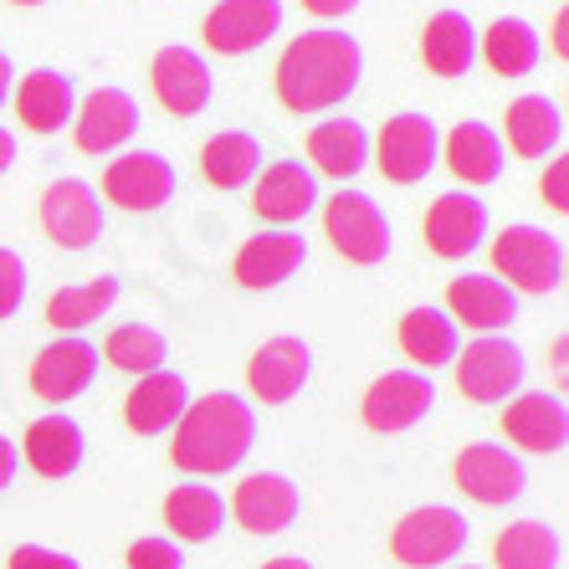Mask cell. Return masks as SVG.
<instances>
[{
    "label": "cell",
    "instance_id": "obj_1",
    "mask_svg": "<svg viewBox=\"0 0 569 569\" xmlns=\"http://www.w3.org/2000/svg\"><path fill=\"white\" fill-rule=\"evenodd\" d=\"M359 72H365L359 41L349 31L318 27V31H303L298 41H288L272 82H278V98L292 113H323V108H339L355 93Z\"/></svg>",
    "mask_w": 569,
    "mask_h": 569
},
{
    "label": "cell",
    "instance_id": "obj_2",
    "mask_svg": "<svg viewBox=\"0 0 569 569\" xmlns=\"http://www.w3.org/2000/svg\"><path fill=\"white\" fill-rule=\"evenodd\" d=\"M180 431H174V467L180 472H231V467L247 462V451H252V437H257V421H252V406L231 390H216V396L196 400L186 406L180 416Z\"/></svg>",
    "mask_w": 569,
    "mask_h": 569
},
{
    "label": "cell",
    "instance_id": "obj_3",
    "mask_svg": "<svg viewBox=\"0 0 569 569\" xmlns=\"http://www.w3.org/2000/svg\"><path fill=\"white\" fill-rule=\"evenodd\" d=\"M492 267L523 292H555L565 282V241L539 226H503L492 241Z\"/></svg>",
    "mask_w": 569,
    "mask_h": 569
},
{
    "label": "cell",
    "instance_id": "obj_4",
    "mask_svg": "<svg viewBox=\"0 0 569 569\" xmlns=\"http://www.w3.org/2000/svg\"><path fill=\"white\" fill-rule=\"evenodd\" d=\"M323 231H329L333 252L355 267H375L390 257V221L365 190H339L323 206Z\"/></svg>",
    "mask_w": 569,
    "mask_h": 569
},
{
    "label": "cell",
    "instance_id": "obj_5",
    "mask_svg": "<svg viewBox=\"0 0 569 569\" xmlns=\"http://www.w3.org/2000/svg\"><path fill=\"white\" fill-rule=\"evenodd\" d=\"M467 533L472 529H467V518L457 508L431 503V508H416V513L400 518L396 533H390V555L411 569H437L462 555Z\"/></svg>",
    "mask_w": 569,
    "mask_h": 569
},
{
    "label": "cell",
    "instance_id": "obj_6",
    "mask_svg": "<svg viewBox=\"0 0 569 569\" xmlns=\"http://www.w3.org/2000/svg\"><path fill=\"white\" fill-rule=\"evenodd\" d=\"M437 406V385L426 370H390L365 390L359 400V416L370 431H385V437H396V431H411L426 411Z\"/></svg>",
    "mask_w": 569,
    "mask_h": 569
},
{
    "label": "cell",
    "instance_id": "obj_7",
    "mask_svg": "<svg viewBox=\"0 0 569 569\" xmlns=\"http://www.w3.org/2000/svg\"><path fill=\"white\" fill-rule=\"evenodd\" d=\"M451 477H457V488L482 508H503L513 503L518 492L529 488V472L518 462L508 447H492V441H472V447L457 451V462H451Z\"/></svg>",
    "mask_w": 569,
    "mask_h": 569
},
{
    "label": "cell",
    "instance_id": "obj_8",
    "mask_svg": "<svg viewBox=\"0 0 569 569\" xmlns=\"http://www.w3.org/2000/svg\"><path fill=\"white\" fill-rule=\"evenodd\" d=\"M41 231L67 247V252H82L103 237V206H98V190L88 180H52L41 190Z\"/></svg>",
    "mask_w": 569,
    "mask_h": 569
},
{
    "label": "cell",
    "instance_id": "obj_9",
    "mask_svg": "<svg viewBox=\"0 0 569 569\" xmlns=\"http://www.w3.org/2000/svg\"><path fill=\"white\" fill-rule=\"evenodd\" d=\"M103 196L129 216H149L159 211L164 200L174 196V170L170 159L154 154V149H133V154H119L103 170Z\"/></svg>",
    "mask_w": 569,
    "mask_h": 569
},
{
    "label": "cell",
    "instance_id": "obj_10",
    "mask_svg": "<svg viewBox=\"0 0 569 569\" xmlns=\"http://www.w3.org/2000/svg\"><path fill=\"white\" fill-rule=\"evenodd\" d=\"M375 164L390 186H416L431 174L437 164V123L426 113H400L380 129V144H375Z\"/></svg>",
    "mask_w": 569,
    "mask_h": 569
},
{
    "label": "cell",
    "instance_id": "obj_11",
    "mask_svg": "<svg viewBox=\"0 0 569 569\" xmlns=\"http://www.w3.org/2000/svg\"><path fill=\"white\" fill-rule=\"evenodd\" d=\"M282 27V0H221L206 16V47L221 57H247Z\"/></svg>",
    "mask_w": 569,
    "mask_h": 569
},
{
    "label": "cell",
    "instance_id": "obj_12",
    "mask_svg": "<svg viewBox=\"0 0 569 569\" xmlns=\"http://www.w3.org/2000/svg\"><path fill=\"white\" fill-rule=\"evenodd\" d=\"M523 385V355L508 339H477L457 359V390L477 406H498Z\"/></svg>",
    "mask_w": 569,
    "mask_h": 569
},
{
    "label": "cell",
    "instance_id": "obj_13",
    "mask_svg": "<svg viewBox=\"0 0 569 569\" xmlns=\"http://www.w3.org/2000/svg\"><path fill=\"white\" fill-rule=\"evenodd\" d=\"M93 375H98V349L88 339H57V345H47L31 359V390L41 400H52V406L78 400L93 385Z\"/></svg>",
    "mask_w": 569,
    "mask_h": 569
},
{
    "label": "cell",
    "instance_id": "obj_14",
    "mask_svg": "<svg viewBox=\"0 0 569 569\" xmlns=\"http://www.w3.org/2000/svg\"><path fill=\"white\" fill-rule=\"evenodd\" d=\"M482 237H488V206L477 196L451 190V196H437V206L426 211V247L437 257H447V262L477 252Z\"/></svg>",
    "mask_w": 569,
    "mask_h": 569
},
{
    "label": "cell",
    "instance_id": "obj_15",
    "mask_svg": "<svg viewBox=\"0 0 569 569\" xmlns=\"http://www.w3.org/2000/svg\"><path fill=\"white\" fill-rule=\"evenodd\" d=\"M139 133V103H133L123 88H98L88 93L82 113L72 119V139H78L82 154H108V149L129 144Z\"/></svg>",
    "mask_w": 569,
    "mask_h": 569
},
{
    "label": "cell",
    "instance_id": "obj_16",
    "mask_svg": "<svg viewBox=\"0 0 569 569\" xmlns=\"http://www.w3.org/2000/svg\"><path fill=\"white\" fill-rule=\"evenodd\" d=\"M308 370H313V355H308L303 339L288 333V339H272V345L257 349L252 365H247V385L262 406H288L308 385Z\"/></svg>",
    "mask_w": 569,
    "mask_h": 569
},
{
    "label": "cell",
    "instance_id": "obj_17",
    "mask_svg": "<svg viewBox=\"0 0 569 569\" xmlns=\"http://www.w3.org/2000/svg\"><path fill=\"white\" fill-rule=\"evenodd\" d=\"M149 82H154L159 103L170 113H180V119H190V113H200L211 103V67L190 47H164L154 57V67H149Z\"/></svg>",
    "mask_w": 569,
    "mask_h": 569
},
{
    "label": "cell",
    "instance_id": "obj_18",
    "mask_svg": "<svg viewBox=\"0 0 569 569\" xmlns=\"http://www.w3.org/2000/svg\"><path fill=\"white\" fill-rule=\"evenodd\" d=\"M303 498L282 472H252L237 482V498H231V513H237L241 529L252 533H282L298 518Z\"/></svg>",
    "mask_w": 569,
    "mask_h": 569
},
{
    "label": "cell",
    "instance_id": "obj_19",
    "mask_svg": "<svg viewBox=\"0 0 569 569\" xmlns=\"http://www.w3.org/2000/svg\"><path fill=\"white\" fill-rule=\"evenodd\" d=\"M447 318L467 323V329H508L518 318V298L508 282L488 278V272H467V278L447 282Z\"/></svg>",
    "mask_w": 569,
    "mask_h": 569
},
{
    "label": "cell",
    "instance_id": "obj_20",
    "mask_svg": "<svg viewBox=\"0 0 569 569\" xmlns=\"http://www.w3.org/2000/svg\"><path fill=\"white\" fill-rule=\"evenodd\" d=\"M313 206H318V180L303 159H278L272 170H262L257 196H252V211L262 216V221L292 226V221H303Z\"/></svg>",
    "mask_w": 569,
    "mask_h": 569
},
{
    "label": "cell",
    "instance_id": "obj_21",
    "mask_svg": "<svg viewBox=\"0 0 569 569\" xmlns=\"http://www.w3.org/2000/svg\"><path fill=\"white\" fill-rule=\"evenodd\" d=\"M503 431L508 441L529 451H565L569 441V406L549 390H529V396H518L513 406L503 411Z\"/></svg>",
    "mask_w": 569,
    "mask_h": 569
},
{
    "label": "cell",
    "instance_id": "obj_22",
    "mask_svg": "<svg viewBox=\"0 0 569 569\" xmlns=\"http://www.w3.org/2000/svg\"><path fill=\"white\" fill-rule=\"evenodd\" d=\"M186 406H190L186 380L170 370H154V375H139V385L129 390L123 421H129V431H139V437H154V431H170V426L186 416Z\"/></svg>",
    "mask_w": 569,
    "mask_h": 569
},
{
    "label": "cell",
    "instance_id": "obj_23",
    "mask_svg": "<svg viewBox=\"0 0 569 569\" xmlns=\"http://www.w3.org/2000/svg\"><path fill=\"white\" fill-rule=\"evenodd\" d=\"M308 262V241L298 231H262L237 252V282L241 288H278Z\"/></svg>",
    "mask_w": 569,
    "mask_h": 569
},
{
    "label": "cell",
    "instance_id": "obj_24",
    "mask_svg": "<svg viewBox=\"0 0 569 569\" xmlns=\"http://www.w3.org/2000/svg\"><path fill=\"white\" fill-rule=\"evenodd\" d=\"M16 113L31 133H57L62 123H72V78L57 67H37L16 88Z\"/></svg>",
    "mask_w": 569,
    "mask_h": 569
},
{
    "label": "cell",
    "instance_id": "obj_25",
    "mask_svg": "<svg viewBox=\"0 0 569 569\" xmlns=\"http://www.w3.org/2000/svg\"><path fill=\"white\" fill-rule=\"evenodd\" d=\"M82 447H88V437L72 416H41L27 431V462L41 477H72L82 467Z\"/></svg>",
    "mask_w": 569,
    "mask_h": 569
},
{
    "label": "cell",
    "instance_id": "obj_26",
    "mask_svg": "<svg viewBox=\"0 0 569 569\" xmlns=\"http://www.w3.org/2000/svg\"><path fill=\"white\" fill-rule=\"evenodd\" d=\"M308 159L333 180H355L370 159V133L359 119H329L308 133Z\"/></svg>",
    "mask_w": 569,
    "mask_h": 569
},
{
    "label": "cell",
    "instance_id": "obj_27",
    "mask_svg": "<svg viewBox=\"0 0 569 569\" xmlns=\"http://www.w3.org/2000/svg\"><path fill=\"white\" fill-rule=\"evenodd\" d=\"M503 133H508V149H513L518 159H539L565 139V113L539 93L513 98V103H508V119H503Z\"/></svg>",
    "mask_w": 569,
    "mask_h": 569
},
{
    "label": "cell",
    "instance_id": "obj_28",
    "mask_svg": "<svg viewBox=\"0 0 569 569\" xmlns=\"http://www.w3.org/2000/svg\"><path fill=\"white\" fill-rule=\"evenodd\" d=\"M447 170L467 186H492L503 174V139L488 123H457L447 133Z\"/></svg>",
    "mask_w": 569,
    "mask_h": 569
},
{
    "label": "cell",
    "instance_id": "obj_29",
    "mask_svg": "<svg viewBox=\"0 0 569 569\" xmlns=\"http://www.w3.org/2000/svg\"><path fill=\"white\" fill-rule=\"evenodd\" d=\"M477 57V31L462 11H437L426 21L421 37V62L437 72V78H462Z\"/></svg>",
    "mask_w": 569,
    "mask_h": 569
},
{
    "label": "cell",
    "instance_id": "obj_30",
    "mask_svg": "<svg viewBox=\"0 0 569 569\" xmlns=\"http://www.w3.org/2000/svg\"><path fill=\"white\" fill-rule=\"evenodd\" d=\"M221 523H226V503L216 488L190 482V488H174L164 498V529L180 543H211L221 533Z\"/></svg>",
    "mask_w": 569,
    "mask_h": 569
},
{
    "label": "cell",
    "instance_id": "obj_31",
    "mask_svg": "<svg viewBox=\"0 0 569 569\" xmlns=\"http://www.w3.org/2000/svg\"><path fill=\"white\" fill-rule=\"evenodd\" d=\"M559 533L539 518H523V523H508L498 539H492V565L498 569H559Z\"/></svg>",
    "mask_w": 569,
    "mask_h": 569
},
{
    "label": "cell",
    "instance_id": "obj_32",
    "mask_svg": "<svg viewBox=\"0 0 569 569\" xmlns=\"http://www.w3.org/2000/svg\"><path fill=\"white\" fill-rule=\"evenodd\" d=\"M400 349L426 365V375L437 365H451L457 359V323L447 318V308H411L400 318Z\"/></svg>",
    "mask_w": 569,
    "mask_h": 569
},
{
    "label": "cell",
    "instance_id": "obj_33",
    "mask_svg": "<svg viewBox=\"0 0 569 569\" xmlns=\"http://www.w3.org/2000/svg\"><path fill=\"white\" fill-rule=\"evenodd\" d=\"M257 170H262V144H257L252 133H241V129L216 133L211 144L200 149V174H206L216 190L247 186Z\"/></svg>",
    "mask_w": 569,
    "mask_h": 569
},
{
    "label": "cell",
    "instance_id": "obj_34",
    "mask_svg": "<svg viewBox=\"0 0 569 569\" xmlns=\"http://www.w3.org/2000/svg\"><path fill=\"white\" fill-rule=\"evenodd\" d=\"M482 57L498 78H523L539 62V31L523 21V16H498L488 31H482Z\"/></svg>",
    "mask_w": 569,
    "mask_h": 569
},
{
    "label": "cell",
    "instance_id": "obj_35",
    "mask_svg": "<svg viewBox=\"0 0 569 569\" xmlns=\"http://www.w3.org/2000/svg\"><path fill=\"white\" fill-rule=\"evenodd\" d=\"M119 303V282L113 278H93L82 282V288H62L47 298V323L52 329H82V323H93L98 313H108V308Z\"/></svg>",
    "mask_w": 569,
    "mask_h": 569
},
{
    "label": "cell",
    "instance_id": "obj_36",
    "mask_svg": "<svg viewBox=\"0 0 569 569\" xmlns=\"http://www.w3.org/2000/svg\"><path fill=\"white\" fill-rule=\"evenodd\" d=\"M103 355L113 370L154 375L159 365H164V339H159L149 323H119V329L103 339Z\"/></svg>",
    "mask_w": 569,
    "mask_h": 569
},
{
    "label": "cell",
    "instance_id": "obj_37",
    "mask_svg": "<svg viewBox=\"0 0 569 569\" xmlns=\"http://www.w3.org/2000/svg\"><path fill=\"white\" fill-rule=\"evenodd\" d=\"M21 298H27V262L11 247H0V318H11Z\"/></svg>",
    "mask_w": 569,
    "mask_h": 569
},
{
    "label": "cell",
    "instance_id": "obj_38",
    "mask_svg": "<svg viewBox=\"0 0 569 569\" xmlns=\"http://www.w3.org/2000/svg\"><path fill=\"white\" fill-rule=\"evenodd\" d=\"M129 569H186V565H180V549L170 539H139L129 549Z\"/></svg>",
    "mask_w": 569,
    "mask_h": 569
},
{
    "label": "cell",
    "instance_id": "obj_39",
    "mask_svg": "<svg viewBox=\"0 0 569 569\" xmlns=\"http://www.w3.org/2000/svg\"><path fill=\"white\" fill-rule=\"evenodd\" d=\"M11 569H82V565L72 555L41 549V543H21V549H11Z\"/></svg>",
    "mask_w": 569,
    "mask_h": 569
},
{
    "label": "cell",
    "instance_id": "obj_40",
    "mask_svg": "<svg viewBox=\"0 0 569 569\" xmlns=\"http://www.w3.org/2000/svg\"><path fill=\"white\" fill-rule=\"evenodd\" d=\"M539 190L555 211H569V159H555V164H549V174H543Z\"/></svg>",
    "mask_w": 569,
    "mask_h": 569
},
{
    "label": "cell",
    "instance_id": "obj_41",
    "mask_svg": "<svg viewBox=\"0 0 569 569\" xmlns=\"http://www.w3.org/2000/svg\"><path fill=\"white\" fill-rule=\"evenodd\" d=\"M359 0H303V11H313V16H323V21H339V16H349Z\"/></svg>",
    "mask_w": 569,
    "mask_h": 569
},
{
    "label": "cell",
    "instance_id": "obj_42",
    "mask_svg": "<svg viewBox=\"0 0 569 569\" xmlns=\"http://www.w3.org/2000/svg\"><path fill=\"white\" fill-rule=\"evenodd\" d=\"M11 477H16V447L0 437V488H11Z\"/></svg>",
    "mask_w": 569,
    "mask_h": 569
},
{
    "label": "cell",
    "instance_id": "obj_43",
    "mask_svg": "<svg viewBox=\"0 0 569 569\" xmlns=\"http://www.w3.org/2000/svg\"><path fill=\"white\" fill-rule=\"evenodd\" d=\"M11 159H16V133H11V129H0V174L11 170Z\"/></svg>",
    "mask_w": 569,
    "mask_h": 569
},
{
    "label": "cell",
    "instance_id": "obj_44",
    "mask_svg": "<svg viewBox=\"0 0 569 569\" xmlns=\"http://www.w3.org/2000/svg\"><path fill=\"white\" fill-rule=\"evenodd\" d=\"M262 569H313L308 559H298V555H282V559H267Z\"/></svg>",
    "mask_w": 569,
    "mask_h": 569
},
{
    "label": "cell",
    "instance_id": "obj_45",
    "mask_svg": "<svg viewBox=\"0 0 569 569\" xmlns=\"http://www.w3.org/2000/svg\"><path fill=\"white\" fill-rule=\"evenodd\" d=\"M11 98V62H6V52H0V103Z\"/></svg>",
    "mask_w": 569,
    "mask_h": 569
},
{
    "label": "cell",
    "instance_id": "obj_46",
    "mask_svg": "<svg viewBox=\"0 0 569 569\" xmlns=\"http://www.w3.org/2000/svg\"><path fill=\"white\" fill-rule=\"evenodd\" d=\"M11 6H41V0H11Z\"/></svg>",
    "mask_w": 569,
    "mask_h": 569
},
{
    "label": "cell",
    "instance_id": "obj_47",
    "mask_svg": "<svg viewBox=\"0 0 569 569\" xmlns=\"http://www.w3.org/2000/svg\"><path fill=\"white\" fill-rule=\"evenodd\" d=\"M462 569H472V565H462Z\"/></svg>",
    "mask_w": 569,
    "mask_h": 569
}]
</instances>
